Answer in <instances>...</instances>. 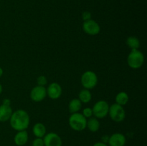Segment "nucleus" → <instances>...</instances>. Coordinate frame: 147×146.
<instances>
[{
	"mask_svg": "<svg viewBox=\"0 0 147 146\" xmlns=\"http://www.w3.org/2000/svg\"><path fill=\"white\" fill-rule=\"evenodd\" d=\"M11 127L17 131L25 130L30 125V119L28 113L24 110L13 112L9 119Z\"/></svg>",
	"mask_w": 147,
	"mask_h": 146,
	"instance_id": "nucleus-1",
	"label": "nucleus"
},
{
	"mask_svg": "<svg viewBox=\"0 0 147 146\" xmlns=\"http://www.w3.org/2000/svg\"><path fill=\"white\" fill-rule=\"evenodd\" d=\"M144 62V56L143 53L138 50L131 51L127 57L128 65L132 69H139L142 67Z\"/></svg>",
	"mask_w": 147,
	"mask_h": 146,
	"instance_id": "nucleus-2",
	"label": "nucleus"
},
{
	"mask_svg": "<svg viewBox=\"0 0 147 146\" xmlns=\"http://www.w3.org/2000/svg\"><path fill=\"white\" fill-rule=\"evenodd\" d=\"M69 125L73 130L76 131H82L86 127L87 120L82 113H73L69 117Z\"/></svg>",
	"mask_w": 147,
	"mask_h": 146,
	"instance_id": "nucleus-3",
	"label": "nucleus"
},
{
	"mask_svg": "<svg viewBox=\"0 0 147 146\" xmlns=\"http://www.w3.org/2000/svg\"><path fill=\"white\" fill-rule=\"evenodd\" d=\"M81 84L85 89L90 90L93 89L97 85L98 83V77L96 73L93 71H86L82 74Z\"/></svg>",
	"mask_w": 147,
	"mask_h": 146,
	"instance_id": "nucleus-4",
	"label": "nucleus"
},
{
	"mask_svg": "<svg viewBox=\"0 0 147 146\" xmlns=\"http://www.w3.org/2000/svg\"><path fill=\"white\" fill-rule=\"evenodd\" d=\"M109 114L111 119L116 123L122 122L126 117V112L123 106L119 105L116 103L109 106Z\"/></svg>",
	"mask_w": 147,
	"mask_h": 146,
	"instance_id": "nucleus-5",
	"label": "nucleus"
},
{
	"mask_svg": "<svg viewBox=\"0 0 147 146\" xmlns=\"http://www.w3.org/2000/svg\"><path fill=\"white\" fill-rule=\"evenodd\" d=\"M109 105L105 100H99L93 105V115L97 119H102L109 114Z\"/></svg>",
	"mask_w": 147,
	"mask_h": 146,
	"instance_id": "nucleus-6",
	"label": "nucleus"
},
{
	"mask_svg": "<svg viewBox=\"0 0 147 146\" xmlns=\"http://www.w3.org/2000/svg\"><path fill=\"white\" fill-rule=\"evenodd\" d=\"M83 29L88 35L95 36L100 33V27L96 21L93 19H89L83 22Z\"/></svg>",
	"mask_w": 147,
	"mask_h": 146,
	"instance_id": "nucleus-7",
	"label": "nucleus"
},
{
	"mask_svg": "<svg viewBox=\"0 0 147 146\" xmlns=\"http://www.w3.org/2000/svg\"><path fill=\"white\" fill-rule=\"evenodd\" d=\"M30 96L31 100L36 102L42 101L47 96V89L43 86H36L32 89Z\"/></svg>",
	"mask_w": 147,
	"mask_h": 146,
	"instance_id": "nucleus-8",
	"label": "nucleus"
},
{
	"mask_svg": "<svg viewBox=\"0 0 147 146\" xmlns=\"http://www.w3.org/2000/svg\"><path fill=\"white\" fill-rule=\"evenodd\" d=\"M45 146H62V140L60 136L55 133H50L44 136Z\"/></svg>",
	"mask_w": 147,
	"mask_h": 146,
	"instance_id": "nucleus-9",
	"label": "nucleus"
},
{
	"mask_svg": "<svg viewBox=\"0 0 147 146\" xmlns=\"http://www.w3.org/2000/svg\"><path fill=\"white\" fill-rule=\"evenodd\" d=\"M62 94V87L58 83L53 82L48 86L47 89V95L52 100H57L60 98Z\"/></svg>",
	"mask_w": 147,
	"mask_h": 146,
	"instance_id": "nucleus-10",
	"label": "nucleus"
},
{
	"mask_svg": "<svg viewBox=\"0 0 147 146\" xmlns=\"http://www.w3.org/2000/svg\"><path fill=\"white\" fill-rule=\"evenodd\" d=\"M110 146H124L126 137L121 133H114L109 139Z\"/></svg>",
	"mask_w": 147,
	"mask_h": 146,
	"instance_id": "nucleus-11",
	"label": "nucleus"
},
{
	"mask_svg": "<svg viewBox=\"0 0 147 146\" xmlns=\"http://www.w3.org/2000/svg\"><path fill=\"white\" fill-rule=\"evenodd\" d=\"M13 111L11 106L0 105V122H6L9 120Z\"/></svg>",
	"mask_w": 147,
	"mask_h": 146,
	"instance_id": "nucleus-12",
	"label": "nucleus"
},
{
	"mask_svg": "<svg viewBox=\"0 0 147 146\" xmlns=\"http://www.w3.org/2000/svg\"><path fill=\"white\" fill-rule=\"evenodd\" d=\"M28 140V133L26 130L18 131V133L14 136V143L19 146L24 145Z\"/></svg>",
	"mask_w": 147,
	"mask_h": 146,
	"instance_id": "nucleus-13",
	"label": "nucleus"
},
{
	"mask_svg": "<svg viewBox=\"0 0 147 146\" xmlns=\"http://www.w3.org/2000/svg\"><path fill=\"white\" fill-rule=\"evenodd\" d=\"M32 131H33V133H34V135L36 136V137L42 138V137H43L45 135L46 127L42 123H37L33 126Z\"/></svg>",
	"mask_w": 147,
	"mask_h": 146,
	"instance_id": "nucleus-14",
	"label": "nucleus"
},
{
	"mask_svg": "<svg viewBox=\"0 0 147 146\" xmlns=\"http://www.w3.org/2000/svg\"><path fill=\"white\" fill-rule=\"evenodd\" d=\"M82 107V102L79 99H73L70 100L68 104V110L70 113H78Z\"/></svg>",
	"mask_w": 147,
	"mask_h": 146,
	"instance_id": "nucleus-15",
	"label": "nucleus"
},
{
	"mask_svg": "<svg viewBox=\"0 0 147 146\" xmlns=\"http://www.w3.org/2000/svg\"><path fill=\"white\" fill-rule=\"evenodd\" d=\"M86 127L89 129L90 131L95 133L100 128V123L96 117H90L89 120H87Z\"/></svg>",
	"mask_w": 147,
	"mask_h": 146,
	"instance_id": "nucleus-16",
	"label": "nucleus"
},
{
	"mask_svg": "<svg viewBox=\"0 0 147 146\" xmlns=\"http://www.w3.org/2000/svg\"><path fill=\"white\" fill-rule=\"evenodd\" d=\"M116 103L119 104V105L123 106L128 103L129 100V97L128 94L125 92H121L118 93L116 96Z\"/></svg>",
	"mask_w": 147,
	"mask_h": 146,
	"instance_id": "nucleus-17",
	"label": "nucleus"
},
{
	"mask_svg": "<svg viewBox=\"0 0 147 146\" xmlns=\"http://www.w3.org/2000/svg\"><path fill=\"white\" fill-rule=\"evenodd\" d=\"M78 99L82 103H88L92 99V94L89 90L83 89L79 92Z\"/></svg>",
	"mask_w": 147,
	"mask_h": 146,
	"instance_id": "nucleus-18",
	"label": "nucleus"
},
{
	"mask_svg": "<svg viewBox=\"0 0 147 146\" xmlns=\"http://www.w3.org/2000/svg\"><path fill=\"white\" fill-rule=\"evenodd\" d=\"M126 44L129 48L133 50H138L140 47V41L137 37L134 36H131L129 37L126 40Z\"/></svg>",
	"mask_w": 147,
	"mask_h": 146,
	"instance_id": "nucleus-19",
	"label": "nucleus"
},
{
	"mask_svg": "<svg viewBox=\"0 0 147 146\" xmlns=\"http://www.w3.org/2000/svg\"><path fill=\"white\" fill-rule=\"evenodd\" d=\"M37 85L40 86H43L45 87V84H47V79L45 76H40V77H37Z\"/></svg>",
	"mask_w": 147,
	"mask_h": 146,
	"instance_id": "nucleus-20",
	"label": "nucleus"
},
{
	"mask_svg": "<svg viewBox=\"0 0 147 146\" xmlns=\"http://www.w3.org/2000/svg\"><path fill=\"white\" fill-rule=\"evenodd\" d=\"M83 116H84L86 118H90L93 115V110L90 107H86L84 110H83V113H82Z\"/></svg>",
	"mask_w": 147,
	"mask_h": 146,
	"instance_id": "nucleus-21",
	"label": "nucleus"
},
{
	"mask_svg": "<svg viewBox=\"0 0 147 146\" xmlns=\"http://www.w3.org/2000/svg\"><path fill=\"white\" fill-rule=\"evenodd\" d=\"M44 141L43 139L40 137H37L35 140H34L32 143V146H44Z\"/></svg>",
	"mask_w": 147,
	"mask_h": 146,
	"instance_id": "nucleus-22",
	"label": "nucleus"
},
{
	"mask_svg": "<svg viewBox=\"0 0 147 146\" xmlns=\"http://www.w3.org/2000/svg\"><path fill=\"white\" fill-rule=\"evenodd\" d=\"M82 19L83 21H87V20L91 19V14L89 11H84L82 14Z\"/></svg>",
	"mask_w": 147,
	"mask_h": 146,
	"instance_id": "nucleus-23",
	"label": "nucleus"
},
{
	"mask_svg": "<svg viewBox=\"0 0 147 146\" xmlns=\"http://www.w3.org/2000/svg\"><path fill=\"white\" fill-rule=\"evenodd\" d=\"M2 104H4V105L10 106V104H11V101H10L9 99H4V100H3Z\"/></svg>",
	"mask_w": 147,
	"mask_h": 146,
	"instance_id": "nucleus-24",
	"label": "nucleus"
},
{
	"mask_svg": "<svg viewBox=\"0 0 147 146\" xmlns=\"http://www.w3.org/2000/svg\"><path fill=\"white\" fill-rule=\"evenodd\" d=\"M93 146H108L106 143H97L96 144H94Z\"/></svg>",
	"mask_w": 147,
	"mask_h": 146,
	"instance_id": "nucleus-25",
	"label": "nucleus"
},
{
	"mask_svg": "<svg viewBox=\"0 0 147 146\" xmlns=\"http://www.w3.org/2000/svg\"><path fill=\"white\" fill-rule=\"evenodd\" d=\"M2 74H3V70L1 67H0V77L2 76Z\"/></svg>",
	"mask_w": 147,
	"mask_h": 146,
	"instance_id": "nucleus-26",
	"label": "nucleus"
},
{
	"mask_svg": "<svg viewBox=\"0 0 147 146\" xmlns=\"http://www.w3.org/2000/svg\"><path fill=\"white\" fill-rule=\"evenodd\" d=\"M1 92H2V85L0 84V94H1Z\"/></svg>",
	"mask_w": 147,
	"mask_h": 146,
	"instance_id": "nucleus-27",
	"label": "nucleus"
}]
</instances>
